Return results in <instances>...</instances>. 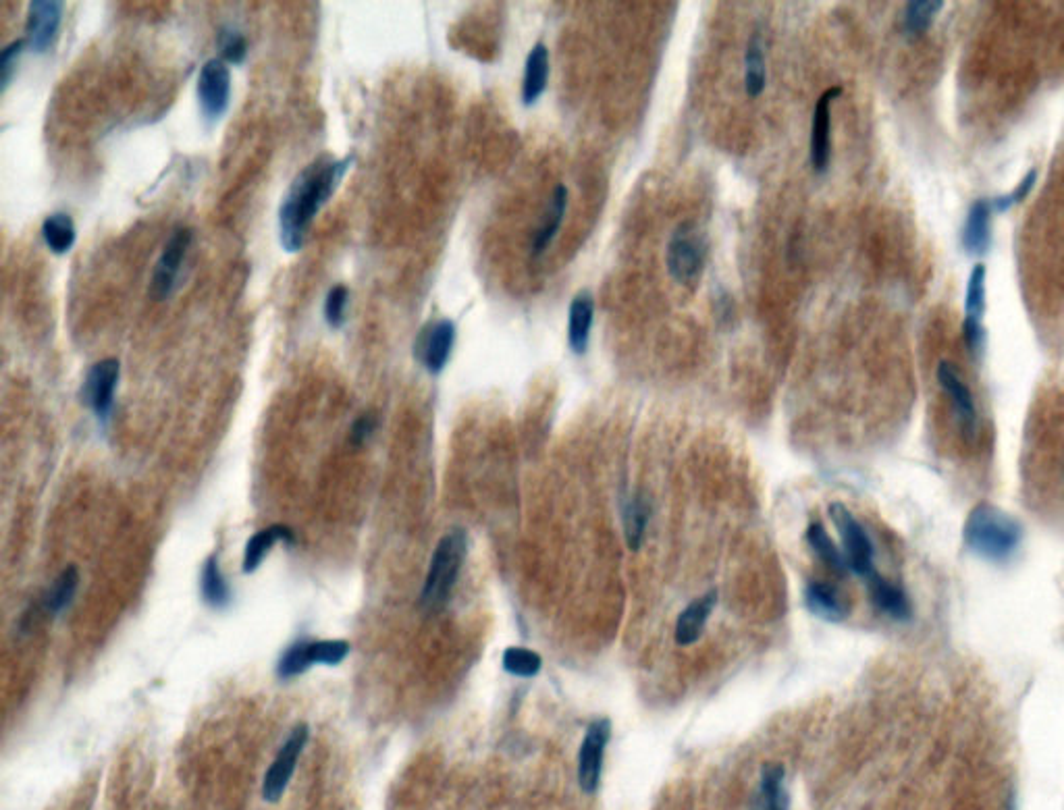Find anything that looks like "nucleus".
Here are the masks:
<instances>
[{
	"instance_id": "obj_1",
	"label": "nucleus",
	"mask_w": 1064,
	"mask_h": 810,
	"mask_svg": "<svg viewBox=\"0 0 1064 810\" xmlns=\"http://www.w3.org/2000/svg\"><path fill=\"white\" fill-rule=\"evenodd\" d=\"M354 156L341 160H314L291 183L279 210V233L283 250L296 254L304 248L314 216L331 200L335 189L352 167Z\"/></svg>"
},
{
	"instance_id": "obj_2",
	"label": "nucleus",
	"mask_w": 1064,
	"mask_h": 810,
	"mask_svg": "<svg viewBox=\"0 0 1064 810\" xmlns=\"http://www.w3.org/2000/svg\"><path fill=\"white\" fill-rule=\"evenodd\" d=\"M1021 534L1019 522L990 503L973 507L963 528L965 545L990 561H1004L1013 555L1021 543Z\"/></svg>"
},
{
	"instance_id": "obj_3",
	"label": "nucleus",
	"mask_w": 1064,
	"mask_h": 810,
	"mask_svg": "<svg viewBox=\"0 0 1064 810\" xmlns=\"http://www.w3.org/2000/svg\"><path fill=\"white\" fill-rule=\"evenodd\" d=\"M468 540L466 532L462 528L449 530L441 540L433 553L427 580H424L420 603L424 609L437 611L441 609L447 599L454 592V586L458 582L460 570L466 559Z\"/></svg>"
},
{
	"instance_id": "obj_4",
	"label": "nucleus",
	"mask_w": 1064,
	"mask_h": 810,
	"mask_svg": "<svg viewBox=\"0 0 1064 810\" xmlns=\"http://www.w3.org/2000/svg\"><path fill=\"white\" fill-rule=\"evenodd\" d=\"M668 270L676 283L695 285L705 268L707 260V243L699 229L693 225H680L668 246Z\"/></svg>"
},
{
	"instance_id": "obj_5",
	"label": "nucleus",
	"mask_w": 1064,
	"mask_h": 810,
	"mask_svg": "<svg viewBox=\"0 0 1064 810\" xmlns=\"http://www.w3.org/2000/svg\"><path fill=\"white\" fill-rule=\"evenodd\" d=\"M830 518L842 536L848 572L861 576L867 582L869 578L877 574L875 563H873L875 549H873L867 530L842 503L830 505Z\"/></svg>"
},
{
	"instance_id": "obj_6",
	"label": "nucleus",
	"mask_w": 1064,
	"mask_h": 810,
	"mask_svg": "<svg viewBox=\"0 0 1064 810\" xmlns=\"http://www.w3.org/2000/svg\"><path fill=\"white\" fill-rule=\"evenodd\" d=\"M198 100L208 123H217L229 108L231 73L223 59H210L198 75Z\"/></svg>"
},
{
	"instance_id": "obj_7",
	"label": "nucleus",
	"mask_w": 1064,
	"mask_h": 810,
	"mask_svg": "<svg viewBox=\"0 0 1064 810\" xmlns=\"http://www.w3.org/2000/svg\"><path fill=\"white\" fill-rule=\"evenodd\" d=\"M308 738H310L308 725H304V723L296 725L294 732L289 734V738L285 740V744L277 752V759L273 761L269 771H266L264 781H262V796H264L266 802H277L283 796L291 775H294V771H296L298 759H300V754H302Z\"/></svg>"
},
{
	"instance_id": "obj_8",
	"label": "nucleus",
	"mask_w": 1064,
	"mask_h": 810,
	"mask_svg": "<svg viewBox=\"0 0 1064 810\" xmlns=\"http://www.w3.org/2000/svg\"><path fill=\"white\" fill-rule=\"evenodd\" d=\"M119 372H121L119 360L106 358V360L96 362L86 374V381L82 387V401L96 414L100 422L109 420L113 412Z\"/></svg>"
},
{
	"instance_id": "obj_9",
	"label": "nucleus",
	"mask_w": 1064,
	"mask_h": 810,
	"mask_svg": "<svg viewBox=\"0 0 1064 810\" xmlns=\"http://www.w3.org/2000/svg\"><path fill=\"white\" fill-rule=\"evenodd\" d=\"M454 343H456V324L447 318H441V320L427 324V327L422 329L414 345V356L431 374H439L443 372V368L447 366L451 358Z\"/></svg>"
},
{
	"instance_id": "obj_10",
	"label": "nucleus",
	"mask_w": 1064,
	"mask_h": 810,
	"mask_svg": "<svg viewBox=\"0 0 1064 810\" xmlns=\"http://www.w3.org/2000/svg\"><path fill=\"white\" fill-rule=\"evenodd\" d=\"M190 241H192V231L183 227V229H177L165 243V250L161 258H158V264L152 275L150 293L154 300L158 302L167 300V297L175 291L185 254H188L190 250Z\"/></svg>"
},
{
	"instance_id": "obj_11",
	"label": "nucleus",
	"mask_w": 1064,
	"mask_h": 810,
	"mask_svg": "<svg viewBox=\"0 0 1064 810\" xmlns=\"http://www.w3.org/2000/svg\"><path fill=\"white\" fill-rule=\"evenodd\" d=\"M611 725L607 719H597L589 725L587 734H584L580 754H578V781L580 788L593 794L599 788L601 771H603V754L605 746L609 742Z\"/></svg>"
},
{
	"instance_id": "obj_12",
	"label": "nucleus",
	"mask_w": 1064,
	"mask_h": 810,
	"mask_svg": "<svg viewBox=\"0 0 1064 810\" xmlns=\"http://www.w3.org/2000/svg\"><path fill=\"white\" fill-rule=\"evenodd\" d=\"M842 94V88H830L823 92L815 104L813 129H811V165L817 173H826L832 156V102Z\"/></svg>"
},
{
	"instance_id": "obj_13",
	"label": "nucleus",
	"mask_w": 1064,
	"mask_h": 810,
	"mask_svg": "<svg viewBox=\"0 0 1064 810\" xmlns=\"http://www.w3.org/2000/svg\"><path fill=\"white\" fill-rule=\"evenodd\" d=\"M63 19V5L59 0H34L30 3L28 13V42L36 52H46L59 34V25Z\"/></svg>"
},
{
	"instance_id": "obj_14",
	"label": "nucleus",
	"mask_w": 1064,
	"mask_h": 810,
	"mask_svg": "<svg viewBox=\"0 0 1064 810\" xmlns=\"http://www.w3.org/2000/svg\"><path fill=\"white\" fill-rule=\"evenodd\" d=\"M938 383L944 389V393L952 399L956 418H959L963 430L969 432V435H975V430H977L975 399L971 395V389L963 383L959 370H956L950 362H940Z\"/></svg>"
},
{
	"instance_id": "obj_15",
	"label": "nucleus",
	"mask_w": 1064,
	"mask_h": 810,
	"mask_svg": "<svg viewBox=\"0 0 1064 810\" xmlns=\"http://www.w3.org/2000/svg\"><path fill=\"white\" fill-rule=\"evenodd\" d=\"M595 316V304L589 291H580L574 295L570 302V314H568V343L576 356L587 354L589 339H591V327Z\"/></svg>"
},
{
	"instance_id": "obj_16",
	"label": "nucleus",
	"mask_w": 1064,
	"mask_h": 810,
	"mask_svg": "<svg viewBox=\"0 0 1064 810\" xmlns=\"http://www.w3.org/2000/svg\"><path fill=\"white\" fill-rule=\"evenodd\" d=\"M992 243V202H973L963 231V246L971 256H983Z\"/></svg>"
},
{
	"instance_id": "obj_17",
	"label": "nucleus",
	"mask_w": 1064,
	"mask_h": 810,
	"mask_svg": "<svg viewBox=\"0 0 1064 810\" xmlns=\"http://www.w3.org/2000/svg\"><path fill=\"white\" fill-rule=\"evenodd\" d=\"M717 605V592L711 590L690 603L676 621V642L682 646L693 644L701 638L707 619Z\"/></svg>"
},
{
	"instance_id": "obj_18",
	"label": "nucleus",
	"mask_w": 1064,
	"mask_h": 810,
	"mask_svg": "<svg viewBox=\"0 0 1064 810\" xmlns=\"http://www.w3.org/2000/svg\"><path fill=\"white\" fill-rule=\"evenodd\" d=\"M867 586H869V597L877 609H882L884 613L900 621L911 619L913 615L911 601L907 597V592H904L898 584L886 580L880 574H875L873 578L867 580Z\"/></svg>"
},
{
	"instance_id": "obj_19",
	"label": "nucleus",
	"mask_w": 1064,
	"mask_h": 810,
	"mask_svg": "<svg viewBox=\"0 0 1064 810\" xmlns=\"http://www.w3.org/2000/svg\"><path fill=\"white\" fill-rule=\"evenodd\" d=\"M547 81H549V50L543 42H539L532 46V50L526 57L524 79H522V102L526 106L535 104L543 96Z\"/></svg>"
},
{
	"instance_id": "obj_20",
	"label": "nucleus",
	"mask_w": 1064,
	"mask_h": 810,
	"mask_svg": "<svg viewBox=\"0 0 1064 810\" xmlns=\"http://www.w3.org/2000/svg\"><path fill=\"white\" fill-rule=\"evenodd\" d=\"M805 605H807V609L813 615H817L819 619L832 621V624H838V621L846 619V615H848L846 603L842 601V597L836 592V588L826 584V582L813 580V582L807 584V588H805Z\"/></svg>"
},
{
	"instance_id": "obj_21",
	"label": "nucleus",
	"mask_w": 1064,
	"mask_h": 810,
	"mask_svg": "<svg viewBox=\"0 0 1064 810\" xmlns=\"http://www.w3.org/2000/svg\"><path fill=\"white\" fill-rule=\"evenodd\" d=\"M568 200H570V192L566 185H557L555 192H553V198L547 206V212L543 216V221L535 233V239H532V254L539 256L541 252H545L549 248V243L553 241V237L557 235V231H560L562 223H564V216H566V210H568Z\"/></svg>"
},
{
	"instance_id": "obj_22",
	"label": "nucleus",
	"mask_w": 1064,
	"mask_h": 810,
	"mask_svg": "<svg viewBox=\"0 0 1064 810\" xmlns=\"http://www.w3.org/2000/svg\"><path fill=\"white\" fill-rule=\"evenodd\" d=\"M790 798L784 788V767L767 763L761 771L757 810H788Z\"/></svg>"
},
{
	"instance_id": "obj_23",
	"label": "nucleus",
	"mask_w": 1064,
	"mask_h": 810,
	"mask_svg": "<svg viewBox=\"0 0 1064 810\" xmlns=\"http://www.w3.org/2000/svg\"><path fill=\"white\" fill-rule=\"evenodd\" d=\"M279 540H287V543H294V532H291L287 526H271V528H264L260 532H256L246 545V551H244V572L246 574H252L254 570H258V565L264 561L266 553H269Z\"/></svg>"
},
{
	"instance_id": "obj_24",
	"label": "nucleus",
	"mask_w": 1064,
	"mask_h": 810,
	"mask_svg": "<svg viewBox=\"0 0 1064 810\" xmlns=\"http://www.w3.org/2000/svg\"><path fill=\"white\" fill-rule=\"evenodd\" d=\"M767 86V65H765V48L761 34H753L747 54H744V90L751 98L763 94Z\"/></svg>"
},
{
	"instance_id": "obj_25",
	"label": "nucleus",
	"mask_w": 1064,
	"mask_h": 810,
	"mask_svg": "<svg viewBox=\"0 0 1064 810\" xmlns=\"http://www.w3.org/2000/svg\"><path fill=\"white\" fill-rule=\"evenodd\" d=\"M649 503L641 497H630L624 503L622 518H624V536L626 545L630 551H638L645 543V532L649 524Z\"/></svg>"
},
{
	"instance_id": "obj_26",
	"label": "nucleus",
	"mask_w": 1064,
	"mask_h": 810,
	"mask_svg": "<svg viewBox=\"0 0 1064 810\" xmlns=\"http://www.w3.org/2000/svg\"><path fill=\"white\" fill-rule=\"evenodd\" d=\"M42 237H44L46 248L52 254L63 256L73 248V243H75V223L67 212L52 214L42 225Z\"/></svg>"
},
{
	"instance_id": "obj_27",
	"label": "nucleus",
	"mask_w": 1064,
	"mask_h": 810,
	"mask_svg": "<svg viewBox=\"0 0 1064 810\" xmlns=\"http://www.w3.org/2000/svg\"><path fill=\"white\" fill-rule=\"evenodd\" d=\"M200 586H202V597L204 601L210 605V607H227L229 601H231V590L221 574V567H219V559L212 555L206 559L204 567H202V578H200Z\"/></svg>"
},
{
	"instance_id": "obj_28",
	"label": "nucleus",
	"mask_w": 1064,
	"mask_h": 810,
	"mask_svg": "<svg viewBox=\"0 0 1064 810\" xmlns=\"http://www.w3.org/2000/svg\"><path fill=\"white\" fill-rule=\"evenodd\" d=\"M807 543L811 545V549L815 551V555L826 563L828 567H832V570L836 574H846L848 572V563H846V557H844V551H840L836 547L834 540L830 538L828 530L823 528L821 524H811L809 530H807Z\"/></svg>"
},
{
	"instance_id": "obj_29",
	"label": "nucleus",
	"mask_w": 1064,
	"mask_h": 810,
	"mask_svg": "<svg viewBox=\"0 0 1064 810\" xmlns=\"http://www.w3.org/2000/svg\"><path fill=\"white\" fill-rule=\"evenodd\" d=\"M942 0H911L904 11V30L911 36H919L929 30L938 13L942 11Z\"/></svg>"
},
{
	"instance_id": "obj_30",
	"label": "nucleus",
	"mask_w": 1064,
	"mask_h": 810,
	"mask_svg": "<svg viewBox=\"0 0 1064 810\" xmlns=\"http://www.w3.org/2000/svg\"><path fill=\"white\" fill-rule=\"evenodd\" d=\"M77 582H79V576H77L75 567H67V570H63V574L55 580V584L50 586L46 594L44 605L48 607L50 613H61L71 605L77 592Z\"/></svg>"
},
{
	"instance_id": "obj_31",
	"label": "nucleus",
	"mask_w": 1064,
	"mask_h": 810,
	"mask_svg": "<svg viewBox=\"0 0 1064 810\" xmlns=\"http://www.w3.org/2000/svg\"><path fill=\"white\" fill-rule=\"evenodd\" d=\"M312 667L310 659V640H296L287 651H283L277 663V675L281 680H291Z\"/></svg>"
},
{
	"instance_id": "obj_32",
	"label": "nucleus",
	"mask_w": 1064,
	"mask_h": 810,
	"mask_svg": "<svg viewBox=\"0 0 1064 810\" xmlns=\"http://www.w3.org/2000/svg\"><path fill=\"white\" fill-rule=\"evenodd\" d=\"M983 310H986V266L975 264L969 277L967 295H965V320L981 322Z\"/></svg>"
},
{
	"instance_id": "obj_33",
	"label": "nucleus",
	"mask_w": 1064,
	"mask_h": 810,
	"mask_svg": "<svg viewBox=\"0 0 1064 810\" xmlns=\"http://www.w3.org/2000/svg\"><path fill=\"white\" fill-rule=\"evenodd\" d=\"M541 665V657L535 651H530V648L510 646L508 651L503 653V669L512 675H518V678H532V675L541 671Z\"/></svg>"
},
{
	"instance_id": "obj_34",
	"label": "nucleus",
	"mask_w": 1064,
	"mask_h": 810,
	"mask_svg": "<svg viewBox=\"0 0 1064 810\" xmlns=\"http://www.w3.org/2000/svg\"><path fill=\"white\" fill-rule=\"evenodd\" d=\"M217 42L221 48V59L225 63H233V65L244 63L246 54H248V42L242 32H237L235 27H221Z\"/></svg>"
},
{
	"instance_id": "obj_35",
	"label": "nucleus",
	"mask_w": 1064,
	"mask_h": 810,
	"mask_svg": "<svg viewBox=\"0 0 1064 810\" xmlns=\"http://www.w3.org/2000/svg\"><path fill=\"white\" fill-rule=\"evenodd\" d=\"M350 655V644L345 640H310L312 665H339Z\"/></svg>"
},
{
	"instance_id": "obj_36",
	"label": "nucleus",
	"mask_w": 1064,
	"mask_h": 810,
	"mask_svg": "<svg viewBox=\"0 0 1064 810\" xmlns=\"http://www.w3.org/2000/svg\"><path fill=\"white\" fill-rule=\"evenodd\" d=\"M348 289L345 285H335L329 289L325 300V320L331 329L343 327L345 308H348Z\"/></svg>"
},
{
	"instance_id": "obj_37",
	"label": "nucleus",
	"mask_w": 1064,
	"mask_h": 810,
	"mask_svg": "<svg viewBox=\"0 0 1064 810\" xmlns=\"http://www.w3.org/2000/svg\"><path fill=\"white\" fill-rule=\"evenodd\" d=\"M1035 179H1037V171L1031 169V171L1021 179V183L1013 189V192L1006 194V196L996 198V200L992 202V208H996L998 212H1006L1010 206H1015V204L1023 202V200L1031 194V189H1033V185H1035Z\"/></svg>"
},
{
	"instance_id": "obj_38",
	"label": "nucleus",
	"mask_w": 1064,
	"mask_h": 810,
	"mask_svg": "<svg viewBox=\"0 0 1064 810\" xmlns=\"http://www.w3.org/2000/svg\"><path fill=\"white\" fill-rule=\"evenodd\" d=\"M25 40H17L13 44H9L5 50H3V57H0V77H3V90H7L9 81L15 73V67H17V61L21 57V52L25 50Z\"/></svg>"
},
{
	"instance_id": "obj_39",
	"label": "nucleus",
	"mask_w": 1064,
	"mask_h": 810,
	"mask_svg": "<svg viewBox=\"0 0 1064 810\" xmlns=\"http://www.w3.org/2000/svg\"><path fill=\"white\" fill-rule=\"evenodd\" d=\"M375 428H377V420H375V416H372V414H364V416H360V418L354 422V426H352V441H354L356 445L368 441V439L372 437V432H375Z\"/></svg>"
},
{
	"instance_id": "obj_40",
	"label": "nucleus",
	"mask_w": 1064,
	"mask_h": 810,
	"mask_svg": "<svg viewBox=\"0 0 1064 810\" xmlns=\"http://www.w3.org/2000/svg\"><path fill=\"white\" fill-rule=\"evenodd\" d=\"M963 335H965V341H967V347H969L971 354H977V351L983 345V324L975 322V320H965L963 322Z\"/></svg>"
}]
</instances>
